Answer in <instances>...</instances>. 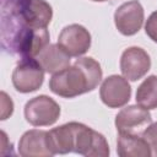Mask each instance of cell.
<instances>
[{"label": "cell", "instance_id": "cell-1", "mask_svg": "<svg viewBox=\"0 0 157 157\" xmlns=\"http://www.w3.org/2000/svg\"><path fill=\"white\" fill-rule=\"evenodd\" d=\"M47 27L21 2L1 0L0 39L4 52L22 58L37 56L49 43Z\"/></svg>", "mask_w": 157, "mask_h": 157}, {"label": "cell", "instance_id": "cell-2", "mask_svg": "<svg viewBox=\"0 0 157 157\" xmlns=\"http://www.w3.org/2000/svg\"><path fill=\"white\" fill-rule=\"evenodd\" d=\"M102 80V69L93 58H81L72 66L54 74L49 81V88L53 93L74 98L82 93L94 90Z\"/></svg>", "mask_w": 157, "mask_h": 157}, {"label": "cell", "instance_id": "cell-3", "mask_svg": "<svg viewBox=\"0 0 157 157\" xmlns=\"http://www.w3.org/2000/svg\"><path fill=\"white\" fill-rule=\"evenodd\" d=\"M71 129L72 152L92 157H107L109 155L108 142L102 134L80 123H71Z\"/></svg>", "mask_w": 157, "mask_h": 157}, {"label": "cell", "instance_id": "cell-4", "mask_svg": "<svg viewBox=\"0 0 157 157\" xmlns=\"http://www.w3.org/2000/svg\"><path fill=\"white\" fill-rule=\"evenodd\" d=\"M44 80V69L34 58H22L12 72V85L21 93L38 90Z\"/></svg>", "mask_w": 157, "mask_h": 157}, {"label": "cell", "instance_id": "cell-5", "mask_svg": "<svg viewBox=\"0 0 157 157\" xmlns=\"http://www.w3.org/2000/svg\"><path fill=\"white\" fill-rule=\"evenodd\" d=\"M60 115L59 104L48 96H38L25 105L26 120L33 126H48L54 124Z\"/></svg>", "mask_w": 157, "mask_h": 157}, {"label": "cell", "instance_id": "cell-6", "mask_svg": "<svg viewBox=\"0 0 157 157\" xmlns=\"http://www.w3.org/2000/svg\"><path fill=\"white\" fill-rule=\"evenodd\" d=\"M114 22L118 31L124 36L137 33L144 22V9L137 0L121 4L114 13Z\"/></svg>", "mask_w": 157, "mask_h": 157}, {"label": "cell", "instance_id": "cell-7", "mask_svg": "<svg viewBox=\"0 0 157 157\" xmlns=\"http://www.w3.org/2000/svg\"><path fill=\"white\" fill-rule=\"evenodd\" d=\"M58 44L70 55H83L91 47V34L81 25H69L59 34Z\"/></svg>", "mask_w": 157, "mask_h": 157}, {"label": "cell", "instance_id": "cell-8", "mask_svg": "<svg viewBox=\"0 0 157 157\" xmlns=\"http://www.w3.org/2000/svg\"><path fill=\"white\" fill-rule=\"evenodd\" d=\"M99 96L102 102L109 108H119L129 102L131 88L125 77L112 75L102 82Z\"/></svg>", "mask_w": 157, "mask_h": 157}, {"label": "cell", "instance_id": "cell-9", "mask_svg": "<svg viewBox=\"0 0 157 157\" xmlns=\"http://www.w3.org/2000/svg\"><path fill=\"white\" fill-rule=\"evenodd\" d=\"M151 67L150 55L139 47H130L124 50L120 58V70L125 78L136 81L144 77Z\"/></svg>", "mask_w": 157, "mask_h": 157}, {"label": "cell", "instance_id": "cell-10", "mask_svg": "<svg viewBox=\"0 0 157 157\" xmlns=\"http://www.w3.org/2000/svg\"><path fill=\"white\" fill-rule=\"evenodd\" d=\"M151 123L148 109L141 105H129L123 108L115 117V126L119 134H139Z\"/></svg>", "mask_w": 157, "mask_h": 157}, {"label": "cell", "instance_id": "cell-11", "mask_svg": "<svg viewBox=\"0 0 157 157\" xmlns=\"http://www.w3.org/2000/svg\"><path fill=\"white\" fill-rule=\"evenodd\" d=\"M18 152L23 157H47L53 156L49 150L48 131L29 130L25 132L18 142Z\"/></svg>", "mask_w": 157, "mask_h": 157}, {"label": "cell", "instance_id": "cell-12", "mask_svg": "<svg viewBox=\"0 0 157 157\" xmlns=\"http://www.w3.org/2000/svg\"><path fill=\"white\" fill-rule=\"evenodd\" d=\"M38 61L45 72L54 75L70 66V55L59 44H49L38 54Z\"/></svg>", "mask_w": 157, "mask_h": 157}, {"label": "cell", "instance_id": "cell-13", "mask_svg": "<svg viewBox=\"0 0 157 157\" xmlns=\"http://www.w3.org/2000/svg\"><path fill=\"white\" fill-rule=\"evenodd\" d=\"M117 151L121 157H147L152 155L147 141L137 134H119Z\"/></svg>", "mask_w": 157, "mask_h": 157}, {"label": "cell", "instance_id": "cell-14", "mask_svg": "<svg viewBox=\"0 0 157 157\" xmlns=\"http://www.w3.org/2000/svg\"><path fill=\"white\" fill-rule=\"evenodd\" d=\"M136 102L145 109L157 108V76L151 75L144 80L136 91Z\"/></svg>", "mask_w": 157, "mask_h": 157}, {"label": "cell", "instance_id": "cell-15", "mask_svg": "<svg viewBox=\"0 0 157 157\" xmlns=\"http://www.w3.org/2000/svg\"><path fill=\"white\" fill-rule=\"evenodd\" d=\"M142 137L150 145L151 153L153 156H157V123H153V124L148 125L142 131Z\"/></svg>", "mask_w": 157, "mask_h": 157}, {"label": "cell", "instance_id": "cell-16", "mask_svg": "<svg viewBox=\"0 0 157 157\" xmlns=\"http://www.w3.org/2000/svg\"><path fill=\"white\" fill-rule=\"evenodd\" d=\"M145 31H146V34L153 42H157V11L151 13V16L148 17L145 26Z\"/></svg>", "mask_w": 157, "mask_h": 157}, {"label": "cell", "instance_id": "cell-17", "mask_svg": "<svg viewBox=\"0 0 157 157\" xmlns=\"http://www.w3.org/2000/svg\"><path fill=\"white\" fill-rule=\"evenodd\" d=\"M12 110H13V103L11 98L5 92H1V119L2 120L7 119V117L12 114Z\"/></svg>", "mask_w": 157, "mask_h": 157}, {"label": "cell", "instance_id": "cell-18", "mask_svg": "<svg viewBox=\"0 0 157 157\" xmlns=\"http://www.w3.org/2000/svg\"><path fill=\"white\" fill-rule=\"evenodd\" d=\"M93 1H105V0H93Z\"/></svg>", "mask_w": 157, "mask_h": 157}]
</instances>
